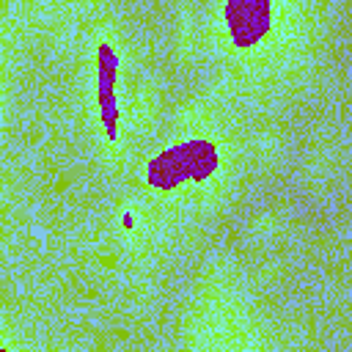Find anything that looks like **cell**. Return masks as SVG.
I'll use <instances>...</instances> for the list:
<instances>
[{
  "label": "cell",
  "instance_id": "1",
  "mask_svg": "<svg viewBox=\"0 0 352 352\" xmlns=\"http://www.w3.org/2000/svg\"><path fill=\"white\" fill-rule=\"evenodd\" d=\"M220 162L217 146L206 138H190L182 140L165 151H160L148 168H146V182L157 190H173L184 182H204L214 173Z\"/></svg>",
  "mask_w": 352,
  "mask_h": 352
},
{
  "label": "cell",
  "instance_id": "2",
  "mask_svg": "<svg viewBox=\"0 0 352 352\" xmlns=\"http://www.w3.org/2000/svg\"><path fill=\"white\" fill-rule=\"evenodd\" d=\"M226 14V22H228V33L231 38L239 44V47H250L256 44L267 30H270V22H272V6L270 3H261V0H253V3H226L223 8Z\"/></svg>",
  "mask_w": 352,
  "mask_h": 352
},
{
  "label": "cell",
  "instance_id": "3",
  "mask_svg": "<svg viewBox=\"0 0 352 352\" xmlns=\"http://www.w3.org/2000/svg\"><path fill=\"white\" fill-rule=\"evenodd\" d=\"M116 77H118V60L110 44L99 47V74H96V99H99V116L104 124V132L110 140H116L118 129V102H116Z\"/></svg>",
  "mask_w": 352,
  "mask_h": 352
},
{
  "label": "cell",
  "instance_id": "4",
  "mask_svg": "<svg viewBox=\"0 0 352 352\" xmlns=\"http://www.w3.org/2000/svg\"><path fill=\"white\" fill-rule=\"evenodd\" d=\"M0 352H6V349H0Z\"/></svg>",
  "mask_w": 352,
  "mask_h": 352
}]
</instances>
